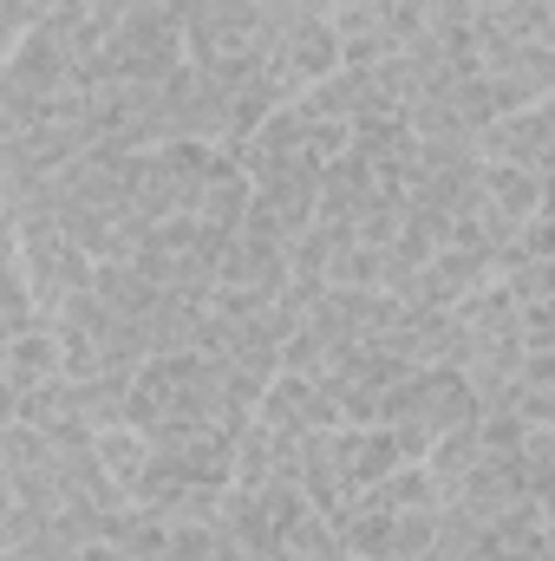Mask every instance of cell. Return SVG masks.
<instances>
[{
    "label": "cell",
    "instance_id": "obj_1",
    "mask_svg": "<svg viewBox=\"0 0 555 561\" xmlns=\"http://www.w3.org/2000/svg\"><path fill=\"white\" fill-rule=\"evenodd\" d=\"M477 419H484V405H477V386L464 366H412L380 405V424H424L431 437Z\"/></svg>",
    "mask_w": 555,
    "mask_h": 561
},
{
    "label": "cell",
    "instance_id": "obj_2",
    "mask_svg": "<svg viewBox=\"0 0 555 561\" xmlns=\"http://www.w3.org/2000/svg\"><path fill=\"white\" fill-rule=\"evenodd\" d=\"M477 157L484 163H523V170H555V112L550 105H523L497 125L477 131Z\"/></svg>",
    "mask_w": 555,
    "mask_h": 561
},
{
    "label": "cell",
    "instance_id": "obj_3",
    "mask_svg": "<svg viewBox=\"0 0 555 561\" xmlns=\"http://www.w3.org/2000/svg\"><path fill=\"white\" fill-rule=\"evenodd\" d=\"M256 419L275 424V431H287V437H307V431H333V424H347V412H340V399H333L320 379H307V373H281L275 386L262 392Z\"/></svg>",
    "mask_w": 555,
    "mask_h": 561
},
{
    "label": "cell",
    "instance_id": "obj_4",
    "mask_svg": "<svg viewBox=\"0 0 555 561\" xmlns=\"http://www.w3.org/2000/svg\"><path fill=\"white\" fill-rule=\"evenodd\" d=\"M320 176H327L320 157H287V163H275V170L256 176V203L275 209L287 236H301V229L320 222Z\"/></svg>",
    "mask_w": 555,
    "mask_h": 561
},
{
    "label": "cell",
    "instance_id": "obj_5",
    "mask_svg": "<svg viewBox=\"0 0 555 561\" xmlns=\"http://www.w3.org/2000/svg\"><path fill=\"white\" fill-rule=\"evenodd\" d=\"M66 373V359H59V333H53V320H39L33 333H20V340H0V379H7V392H0V405L13 412L33 386H46V379H59Z\"/></svg>",
    "mask_w": 555,
    "mask_h": 561
},
{
    "label": "cell",
    "instance_id": "obj_6",
    "mask_svg": "<svg viewBox=\"0 0 555 561\" xmlns=\"http://www.w3.org/2000/svg\"><path fill=\"white\" fill-rule=\"evenodd\" d=\"M380 346L406 353L412 366H451L457 359V313L451 307H406V320Z\"/></svg>",
    "mask_w": 555,
    "mask_h": 561
},
{
    "label": "cell",
    "instance_id": "obj_7",
    "mask_svg": "<svg viewBox=\"0 0 555 561\" xmlns=\"http://www.w3.org/2000/svg\"><path fill=\"white\" fill-rule=\"evenodd\" d=\"M281 72L301 85V99L320 85V79H333L340 66H347V46H340V33H333V20H307L287 46H281V59H275Z\"/></svg>",
    "mask_w": 555,
    "mask_h": 561
},
{
    "label": "cell",
    "instance_id": "obj_8",
    "mask_svg": "<svg viewBox=\"0 0 555 561\" xmlns=\"http://www.w3.org/2000/svg\"><path fill=\"white\" fill-rule=\"evenodd\" d=\"M249 209H256V176H249L236 157H216V170H209V183H203V203H196V216H203L209 229L236 236V229L249 222Z\"/></svg>",
    "mask_w": 555,
    "mask_h": 561
},
{
    "label": "cell",
    "instance_id": "obj_9",
    "mask_svg": "<svg viewBox=\"0 0 555 561\" xmlns=\"http://www.w3.org/2000/svg\"><path fill=\"white\" fill-rule=\"evenodd\" d=\"M484 561H555V542L543 529V516H536V496L484 529Z\"/></svg>",
    "mask_w": 555,
    "mask_h": 561
},
{
    "label": "cell",
    "instance_id": "obj_10",
    "mask_svg": "<svg viewBox=\"0 0 555 561\" xmlns=\"http://www.w3.org/2000/svg\"><path fill=\"white\" fill-rule=\"evenodd\" d=\"M92 294L112 313H125V320H150V307L163 300V280H150L138 262H99L92 268Z\"/></svg>",
    "mask_w": 555,
    "mask_h": 561
},
{
    "label": "cell",
    "instance_id": "obj_11",
    "mask_svg": "<svg viewBox=\"0 0 555 561\" xmlns=\"http://www.w3.org/2000/svg\"><path fill=\"white\" fill-rule=\"evenodd\" d=\"M484 457H490V444H484V419H477V424H457V431H444V437L431 444L424 470H431V477H438V490L451 496V490H457V483H464V477L484 463Z\"/></svg>",
    "mask_w": 555,
    "mask_h": 561
},
{
    "label": "cell",
    "instance_id": "obj_12",
    "mask_svg": "<svg viewBox=\"0 0 555 561\" xmlns=\"http://www.w3.org/2000/svg\"><path fill=\"white\" fill-rule=\"evenodd\" d=\"M99 457H105V470H112L125 490H138V477L150 470V431H138V424L99 431ZM132 503H138V496H132Z\"/></svg>",
    "mask_w": 555,
    "mask_h": 561
},
{
    "label": "cell",
    "instance_id": "obj_13",
    "mask_svg": "<svg viewBox=\"0 0 555 561\" xmlns=\"http://www.w3.org/2000/svg\"><path fill=\"white\" fill-rule=\"evenodd\" d=\"M327 287H386V249L380 242H347L327 268Z\"/></svg>",
    "mask_w": 555,
    "mask_h": 561
},
{
    "label": "cell",
    "instance_id": "obj_14",
    "mask_svg": "<svg viewBox=\"0 0 555 561\" xmlns=\"http://www.w3.org/2000/svg\"><path fill=\"white\" fill-rule=\"evenodd\" d=\"M503 280H510L517 307H523V300H555V255H550V262H517Z\"/></svg>",
    "mask_w": 555,
    "mask_h": 561
},
{
    "label": "cell",
    "instance_id": "obj_15",
    "mask_svg": "<svg viewBox=\"0 0 555 561\" xmlns=\"http://www.w3.org/2000/svg\"><path fill=\"white\" fill-rule=\"evenodd\" d=\"M517 327H523V346L530 353H550L555 346V300H523Z\"/></svg>",
    "mask_w": 555,
    "mask_h": 561
},
{
    "label": "cell",
    "instance_id": "obj_16",
    "mask_svg": "<svg viewBox=\"0 0 555 561\" xmlns=\"http://www.w3.org/2000/svg\"><path fill=\"white\" fill-rule=\"evenodd\" d=\"M39 20H46V13H39L33 0H0V53H13Z\"/></svg>",
    "mask_w": 555,
    "mask_h": 561
},
{
    "label": "cell",
    "instance_id": "obj_17",
    "mask_svg": "<svg viewBox=\"0 0 555 561\" xmlns=\"http://www.w3.org/2000/svg\"><path fill=\"white\" fill-rule=\"evenodd\" d=\"M523 457H530V477H555V424H536L530 431Z\"/></svg>",
    "mask_w": 555,
    "mask_h": 561
},
{
    "label": "cell",
    "instance_id": "obj_18",
    "mask_svg": "<svg viewBox=\"0 0 555 561\" xmlns=\"http://www.w3.org/2000/svg\"><path fill=\"white\" fill-rule=\"evenodd\" d=\"M39 13H59V7H79V0H33Z\"/></svg>",
    "mask_w": 555,
    "mask_h": 561
}]
</instances>
